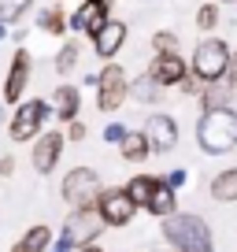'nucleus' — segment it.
<instances>
[{"instance_id": "nucleus-1", "label": "nucleus", "mask_w": 237, "mask_h": 252, "mask_svg": "<svg viewBox=\"0 0 237 252\" xmlns=\"http://www.w3.org/2000/svg\"><path fill=\"white\" fill-rule=\"evenodd\" d=\"M163 222V241L171 245L174 252H215V237H211V226H207L204 215L197 212H174L167 215Z\"/></svg>"}, {"instance_id": "nucleus-2", "label": "nucleus", "mask_w": 237, "mask_h": 252, "mask_svg": "<svg viewBox=\"0 0 237 252\" xmlns=\"http://www.w3.org/2000/svg\"><path fill=\"white\" fill-rule=\"evenodd\" d=\"M197 145L207 156H226L237 149V111L234 108H215L204 111L197 123Z\"/></svg>"}, {"instance_id": "nucleus-3", "label": "nucleus", "mask_w": 237, "mask_h": 252, "mask_svg": "<svg viewBox=\"0 0 237 252\" xmlns=\"http://www.w3.org/2000/svg\"><path fill=\"white\" fill-rule=\"evenodd\" d=\"M52 119V100H41V96H30V100H19L15 104V115L8 123V134L15 145L23 141H37L45 134V123Z\"/></svg>"}, {"instance_id": "nucleus-4", "label": "nucleus", "mask_w": 237, "mask_h": 252, "mask_svg": "<svg viewBox=\"0 0 237 252\" xmlns=\"http://www.w3.org/2000/svg\"><path fill=\"white\" fill-rule=\"evenodd\" d=\"M126 100H130V74L122 63L108 60L100 71V82H96V108H100V115H115V111H122Z\"/></svg>"}, {"instance_id": "nucleus-5", "label": "nucleus", "mask_w": 237, "mask_h": 252, "mask_svg": "<svg viewBox=\"0 0 237 252\" xmlns=\"http://www.w3.org/2000/svg\"><path fill=\"white\" fill-rule=\"evenodd\" d=\"M230 52H234V48H230L222 37H204L197 48H193V63H189V71L197 74L200 82H219V78H226Z\"/></svg>"}, {"instance_id": "nucleus-6", "label": "nucleus", "mask_w": 237, "mask_h": 252, "mask_svg": "<svg viewBox=\"0 0 237 252\" xmlns=\"http://www.w3.org/2000/svg\"><path fill=\"white\" fill-rule=\"evenodd\" d=\"M100 174L93 167H71L59 182V197L71 208H96V197H100Z\"/></svg>"}, {"instance_id": "nucleus-7", "label": "nucleus", "mask_w": 237, "mask_h": 252, "mask_svg": "<svg viewBox=\"0 0 237 252\" xmlns=\"http://www.w3.org/2000/svg\"><path fill=\"white\" fill-rule=\"evenodd\" d=\"M96 212H100L104 226H130L141 208L134 204V197L126 193V186H104L100 197H96Z\"/></svg>"}, {"instance_id": "nucleus-8", "label": "nucleus", "mask_w": 237, "mask_h": 252, "mask_svg": "<svg viewBox=\"0 0 237 252\" xmlns=\"http://www.w3.org/2000/svg\"><path fill=\"white\" fill-rule=\"evenodd\" d=\"M100 234H104V219H100L96 208H71V215L63 219V234L59 237H67L74 249H82V245H93Z\"/></svg>"}, {"instance_id": "nucleus-9", "label": "nucleus", "mask_w": 237, "mask_h": 252, "mask_svg": "<svg viewBox=\"0 0 237 252\" xmlns=\"http://www.w3.org/2000/svg\"><path fill=\"white\" fill-rule=\"evenodd\" d=\"M30 74H33V56L26 52V48H15V56H11L8 63V74H4V104H19L26 93V86H30Z\"/></svg>"}, {"instance_id": "nucleus-10", "label": "nucleus", "mask_w": 237, "mask_h": 252, "mask_svg": "<svg viewBox=\"0 0 237 252\" xmlns=\"http://www.w3.org/2000/svg\"><path fill=\"white\" fill-rule=\"evenodd\" d=\"M111 8H115V0H82L78 8L71 11V19H67V23H71L74 33H86V37H93V33L111 19Z\"/></svg>"}, {"instance_id": "nucleus-11", "label": "nucleus", "mask_w": 237, "mask_h": 252, "mask_svg": "<svg viewBox=\"0 0 237 252\" xmlns=\"http://www.w3.org/2000/svg\"><path fill=\"white\" fill-rule=\"evenodd\" d=\"M141 130L148 134L152 152H159V156L178 149V123H174V115H167V111H152V115L145 119Z\"/></svg>"}, {"instance_id": "nucleus-12", "label": "nucleus", "mask_w": 237, "mask_h": 252, "mask_svg": "<svg viewBox=\"0 0 237 252\" xmlns=\"http://www.w3.org/2000/svg\"><path fill=\"white\" fill-rule=\"evenodd\" d=\"M63 141H67V134H59V130H45V134L33 141L30 163H33V171H37L41 178L56 171V163H59V156H63Z\"/></svg>"}, {"instance_id": "nucleus-13", "label": "nucleus", "mask_w": 237, "mask_h": 252, "mask_svg": "<svg viewBox=\"0 0 237 252\" xmlns=\"http://www.w3.org/2000/svg\"><path fill=\"white\" fill-rule=\"evenodd\" d=\"M145 74H148V78H156L163 89H178V86H182V78L189 74V63H185L178 52H156Z\"/></svg>"}, {"instance_id": "nucleus-14", "label": "nucleus", "mask_w": 237, "mask_h": 252, "mask_svg": "<svg viewBox=\"0 0 237 252\" xmlns=\"http://www.w3.org/2000/svg\"><path fill=\"white\" fill-rule=\"evenodd\" d=\"M126 37H130V26L122 23V19H108V23H104L100 30L93 33V52L100 56L104 63H108V60H115V56L122 52Z\"/></svg>"}, {"instance_id": "nucleus-15", "label": "nucleus", "mask_w": 237, "mask_h": 252, "mask_svg": "<svg viewBox=\"0 0 237 252\" xmlns=\"http://www.w3.org/2000/svg\"><path fill=\"white\" fill-rule=\"evenodd\" d=\"M78 111H82V89L71 86V82L56 86V93H52V115L59 119V123H71V119H78Z\"/></svg>"}, {"instance_id": "nucleus-16", "label": "nucleus", "mask_w": 237, "mask_h": 252, "mask_svg": "<svg viewBox=\"0 0 237 252\" xmlns=\"http://www.w3.org/2000/svg\"><path fill=\"white\" fill-rule=\"evenodd\" d=\"M200 108L204 111H215V108H230V100H234V86H230L226 78L219 82H204V89H200Z\"/></svg>"}, {"instance_id": "nucleus-17", "label": "nucleus", "mask_w": 237, "mask_h": 252, "mask_svg": "<svg viewBox=\"0 0 237 252\" xmlns=\"http://www.w3.org/2000/svg\"><path fill=\"white\" fill-rule=\"evenodd\" d=\"M67 19H71V15H67L59 4H48V8L37 11V30L48 33V37H63V33L71 30V23H67Z\"/></svg>"}, {"instance_id": "nucleus-18", "label": "nucleus", "mask_w": 237, "mask_h": 252, "mask_svg": "<svg viewBox=\"0 0 237 252\" xmlns=\"http://www.w3.org/2000/svg\"><path fill=\"white\" fill-rule=\"evenodd\" d=\"M118 152H122V159H126V163H145V159L152 156L148 134H145V130H130V134L122 137V145H118Z\"/></svg>"}, {"instance_id": "nucleus-19", "label": "nucleus", "mask_w": 237, "mask_h": 252, "mask_svg": "<svg viewBox=\"0 0 237 252\" xmlns=\"http://www.w3.org/2000/svg\"><path fill=\"white\" fill-rule=\"evenodd\" d=\"M48 249H52V230H48L45 222L30 226L15 245H11V252H48Z\"/></svg>"}, {"instance_id": "nucleus-20", "label": "nucleus", "mask_w": 237, "mask_h": 252, "mask_svg": "<svg viewBox=\"0 0 237 252\" xmlns=\"http://www.w3.org/2000/svg\"><path fill=\"white\" fill-rule=\"evenodd\" d=\"M211 200H219V204H234L237 200V167H222L211 178Z\"/></svg>"}, {"instance_id": "nucleus-21", "label": "nucleus", "mask_w": 237, "mask_h": 252, "mask_svg": "<svg viewBox=\"0 0 237 252\" xmlns=\"http://www.w3.org/2000/svg\"><path fill=\"white\" fill-rule=\"evenodd\" d=\"M163 93H167V89L159 86L156 78H148V74H141V78H134V82H130V96H134L137 104H148V108L163 104Z\"/></svg>"}, {"instance_id": "nucleus-22", "label": "nucleus", "mask_w": 237, "mask_h": 252, "mask_svg": "<svg viewBox=\"0 0 237 252\" xmlns=\"http://www.w3.org/2000/svg\"><path fill=\"white\" fill-rule=\"evenodd\" d=\"M145 212L156 215V219L174 215V212H178V189H171L167 182H159V189L152 193V200H148V208H145Z\"/></svg>"}, {"instance_id": "nucleus-23", "label": "nucleus", "mask_w": 237, "mask_h": 252, "mask_svg": "<svg viewBox=\"0 0 237 252\" xmlns=\"http://www.w3.org/2000/svg\"><path fill=\"white\" fill-rule=\"evenodd\" d=\"M159 182H163V178H156V174H134V178L126 182V193L134 197L137 208H148V200H152V193L159 189Z\"/></svg>"}, {"instance_id": "nucleus-24", "label": "nucleus", "mask_w": 237, "mask_h": 252, "mask_svg": "<svg viewBox=\"0 0 237 252\" xmlns=\"http://www.w3.org/2000/svg\"><path fill=\"white\" fill-rule=\"evenodd\" d=\"M219 19H222V8H219V0H207V4H200V8H197V19H193V23H197V26H200L204 33H211L215 26H219Z\"/></svg>"}, {"instance_id": "nucleus-25", "label": "nucleus", "mask_w": 237, "mask_h": 252, "mask_svg": "<svg viewBox=\"0 0 237 252\" xmlns=\"http://www.w3.org/2000/svg\"><path fill=\"white\" fill-rule=\"evenodd\" d=\"M78 60H82V48L74 45V41H67V45H59V52H56V71L71 74L74 67H78Z\"/></svg>"}, {"instance_id": "nucleus-26", "label": "nucleus", "mask_w": 237, "mask_h": 252, "mask_svg": "<svg viewBox=\"0 0 237 252\" xmlns=\"http://www.w3.org/2000/svg\"><path fill=\"white\" fill-rule=\"evenodd\" d=\"M30 8H33V0H0V23H4V26L19 23Z\"/></svg>"}, {"instance_id": "nucleus-27", "label": "nucleus", "mask_w": 237, "mask_h": 252, "mask_svg": "<svg viewBox=\"0 0 237 252\" xmlns=\"http://www.w3.org/2000/svg\"><path fill=\"white\" fill-rule=\"evenodd\" d=\"M152 48H156V52H178V33L174 30H156L152 33Z\"/></svg>"}, {"instance_id": "nucleus-28", "label": "nucleus", "mask_w": 237, "mask_h": 252, "mask_svg": "<svg viewBox=\"0 0 237 252\" xmlns=\"http://www.w3.org/2000/svg\"><path fill=\"white\" fill-rule=\"evenodd\" d=\"M126 134H130L126 123H108V126H104V145H122Z\"/></svg>"}, {"instance_id": "nucleus-29", "label": "nucleus", "mask_w": 237, "mask_h": 252, "mask_svg": "<svg viewBox=\"0 0 237 252\" xmlns=\"http://www.w3.org/2000/svg\"><path fill=\"white\" fill-rule=\"evenodd\" d=\"M178 89H182L185 96H200V89H204V82H200L197 74L189 71V74H185V78H182V86H178Z\"/></svg>"}, {"instance_id": "nucleus-30", "label": "nucleus", "mask_w": 237, "mask_h": 252, "mask_svg": "<svg viewBox=\"0 0 237 252\" xmlns=\"http://www.w3.org/2000/svg\"><path fill=\"white\" fill-rule=\"evenodd\" d=\"M86 134H89V130H86L82 119H71V123H67V141H82Z\"/></svg>"}, {"instance_id": "nucleus-31", "label": "nucleus", "mask_w": 237, "mask_h": 252, "mask_svg": "<svg viewBox=\"0 0 237 252\" xmlns=\"http://www.w3.org/2000/svg\"><path fill=\"white\" fill-rule=\"evenodd\" d=\"M163 182H167V186H171V189H182L185 182H189V174H185L182 167H174V171H167V178H163Z\"/></svg>"}, {"instance_id": "nucleus-32", "label": "nucleus", "mask_w": 237, "mask_h": 252, "mask_svg": "<svg viewBox=\"0 0 237 252\" xmlns=\"http://www.w3.org/2000/svg\"><path fill=\"white\" fill-rule=\"evenodd\" d=\"M226 82H230V86H234V89H237V48H234V52H230V67H226Z\"/></svg>"}, {"instance_id": "nucleus-33", "label": "nucleus", "mask_w": 237, "mask_h": 252, "mask_svg": "<svg viewBox=\"0 0 237 252\" xmlns=\"http://www.w3.org/2000/svg\"><path fill=\"white\" fill-rule=\"evenodd\" d=\"M15 174V156H0V178H11Z\"/></svg>"}, {"instance_id": "nucleus-34", "label": "nucleus", "mask_w": 237, "mask_h": 252, "mask_svg": "<svg viewBox=\"0 0 237 252\" xmlns=\"http://www.w3.org/2000/svg\"><path fill=\"white\" fill-rule=\"evenodd\" d=\"M48 252H74V245L67 241V237H59V241H56V245H52V249H48Z\"/></svg>"}, {"instance_id": "nucleus-35", "label": "nucleus", "mask_w": 237, "mask_h": 252, "mask_svg": "<svg viewBox=\"0 0 237 252\" xmlns=\"http://www.w3.org/2000/svg\"><path fill=\"white\" fill-rule=\"evenodd\" d=\"M74 252H104V249H100V245L93 241V245H82V249H74Z\"/></svg>"}, {"instance_id": "nucleus-36", "label": "nucleus", "mask_w": 237, "mask_h": 252, "mask_svg": "<svg viewBox=\"0 0 237 252\" xmlns=\"http://www.w3.org/2000/svg\"><path fill=\"white\" fill-rule=\"evenodd\" d=\"M4 37H8V26H4V23H0V45H4Z\"/></svg>"}, {"instance_id": "nucleus-37", "label": "nucleus", "mask_w": 237, "mask_h": 252, "mask_svg": "<svg viewBox=\"0 0 237 252\" xmlns=\"http://www.w3.org/2000/svg\"><path fill=\"white\" fill-rule=\"evenodd\" d=\"M4 119H8V111H4V104H0V126H4Z\"/></svg>"}, {"instance_id": "nucleus-38", "label": "nucleus", "mask_w": 237, "mask_h": 252, "mask_svg": "<svg viewBox=\"0 0 237 252\" xmlns=\"http://www.w3.org/2000/svg\"><path fill=\"white\" fill-rule=\"evenodd\" d=\"M219 4H237V0H219Z\"/></svg>"}, {"instance_id": "nucleus-39", "label": "nucleus", "mask_w": 237, "mask_h": 252, "mask_svg": "<svg viewBox=\"0 0 237 252\" xmlns=\"http://www.w3.org/2000/svg\"><path fill=\"white\" fill-rule=\"evenodd\" d=\"M171 252H174V249H171Z\"/></svg>"}]
</instances>
